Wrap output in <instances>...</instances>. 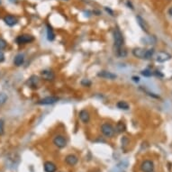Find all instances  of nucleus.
Returning a JSON list of instances; mask_svg holds the SVG:
<instances>
[{"mask_svg":"<svg viewBox=\"0 0 172 172\" xmlns=\"http://www.w3.org/2000/svg\"><path fill=\"white\" fill-rule=\"evenodd\" d=\"M155 50L154 49H144V48H134L133 50V55L138 59H142V60H150L152 58L154 55Z\"/></svg>","mask_w":172,"mask_h":172,"instance_id":"obj_1","label":"nucleus"},{"mask_svg":"<svg viewBox=\"0 0 172 172\" xmlns=\"http://www.w3.org/2000/svg\"><path fill=\"white\" fill-rule=\"evenodd\" d=\"M113 42H114V46H116L117 49H120L123 47L124 43H125V39L123 36L122 32L120 31V29L118 27L114 28L113 30Z\"/></svg>","mask_w":172,"mask_h":172,"instance_id":"obj_2","label":"nucleus"},{"mask_svg":"<svg viewBox=\"0 0 172 172\" xmlns=\"http://www.w3.org/2000/svg\"><path fill=\"white\" fill-rule=\"evenodd\" d=\"M101 131H102L103 134L105 136L108 137V138L113 137L114 133H116V132H114V128L110 124H107V123L106 124H103L101 125Z\"/></svg>","mask_w":172,"mask_h":172,"instance_id":"obj_3","label":"nucleus"},{"mask_svg":"<svg viewBox=\"0 0 172 172\" xmlns=\"http://www.w3.org/2000/svg\"><path fill=\"white\" fill-rule=\"evenodd\" d=\"M171 59V55L167 51H159L156 54V62H166Z\"/></svg>","mask_w":172,"mask_h":172,"instance_id":"obj_4","label":"nucleus"},{"mask_svg":"<svg viewBox=\"0 0 172 172\" xmlns=\"http://www.w3.org/2000/svg\"><path fill=\"white\" fill-rule=\"evenodd\" d=\"M141 170L142 172H153L154 170V164L151 160L146 159L141 165Z\"/></svg>","mask_w":172,"mask_h":172,"instance_id":"obj_5","label":"nucleus"},{"mask_svg":"<svg viewBox=\"0 0 172 172\" xmlns=\"http://www.w3.org/2000/svg\"><path fill=\"white\" fill-rule=\"evenodd\" d=\"M34 40V38L32 36V35H29V34H22V35H19L17 38H16V42L18 44H26V43H30L32 42Z\"/></svg>","mask_w":172,"mask_h":172,"instance_id":"obj_6","label":"nucleus"},{"mask_svg":"<svg viewBox=\"0 0 172 172\" xmlns=\"http://www.w3.org/2000/svg\"><path fill=\"white\" fill-rule=\"evenodd\" d=\"M53 143H54L55 146H57L58 148L62 149L67 145V140L62 135H57L53 139Z\"/></svg>","mask_w":172,"mask_h":172,"instance_id":"obj_7","label":"nucleus"},{"mask_svg":"<svg viewBox=\"0 0 172 172\" xmlns=\"http://www.w3.org/2000/svg\"><path fill=\"white\" fill-rule=\"evenodd\" d=\"M58 101H59V98L56 96H47V97H44V98L39 100L37 102V104L38 105H52Z\"/></svg>","mask_w":172,"mask_h":172,"instance_id":"obj_8","label":"nucleus"},{"mask_svg":"<svg viewBox=\"0 0 172 172\" xmlns=\"http://www.w3.org/2000/svg\"><path fill=\"white\" fill-rule=\"evenodd\" d=\"M98 77L100 78H103V79H116V75L113 74L110 71H107V70H102V71H99L98 74H97Z\"/></svg>","mask_w":172,"mask_h":172,"instance_id":"obj_9","label":"nucleus"},{"mask_svg":"<svg viewBox=\"0 0 172 172\" xmlns=\"http://www.w3.org/2000/svg\"><path fill=\"white\" fill-rule=\"evenodd\" d=\"M41 75L43 79L45 80H48V81H50V80H53L55 79V75L53 73V71L50 70H44L41 72Z\"/></svg>","mask_w":172,"mask_h":172,"instance_id":"obj_10","label":"nucleus"},{"mask_svg":"<svg viewBox=\"0 0 172 172\" xmlns=\"http://www.w3.org/2000/svg\"><path fill=\"white\" fill-rule=\"evenodd\" d=\"M4 22L8 26H14L18 23V20H17V18L16 16L9 15V16H7L4 17Z\"/></svg>","mask_w":172,"mask_h":172,"instance_id":"obj_11","label":"nucleus"},{"mask_svg":"<svg viewBox=\"0 0 172 172\" xmlns=\"http://www.w3.org/2000/svg\"><path fill=\"white\" fill-rule=\"evenodd\" d=\"M79 118L84 124H87L90 120V116L89 113L87 110H81L79 112Z\"/></svg>","mask_w":172,"mask_h":172,"instance_id":"obj_12","label":"nucleus"},{"mask_svg":"<svg viewBox=\"0 0 172 172\" xmlns=\"http://www.w3.org/2000/svg\"><path fill=\"white\" fill-rule=\"evenodd\" d=\"M78 157L75 156V155H72V154H70L68 155L66 158H65V161L67 164H69L70 166H75L77 163H78Z\"/></svg>","mask_w":172,"mask_h":172,"instance_id":"obj_13","label":"nucleus"},{"mask_svg":"<svg viewBox=\"0 0 172 172\" xmlns=\"http://www.w3.org/2000/svg\"><path fill=\"white\" fill-rule=\"evenodd\" d=\"M136 20H137L138 24H139V25H140V27L142 28V31H144L145 33H148V25H147L146 22L144 21V19H143L142 16H136Z\"/></svg>","mask_w":172,"mask_h":172,"instance_id":"obj_14","label":"nucleus"},{"mask_svg":"<svg viewBox=\"0 0 172 172\" xmlns=\"http://www.w3.org/2000/svg\"><path fill=\"white\" fill-rule=\"evenodd\" d=\"M44 170L46 172H55L57 170V167L54 163L50 162V161H46L44 163Z\"/></svg>","mask_w":172,"mask_h":172,"instance_id":"obj_15","label":"nucleus"},{"mask_svg":"<svg viewBox=\"0 0 172 172\" xmlns=\"http://www.w3.org/2000/svg\"><path fill=\"white\" fill-rule=\"evenodd\" d=\"M24 54L19 53V54H17V55L15 57V59H14V64H15L16 66H17V67L22 66V65L24 64Z\"/></svg>","mask_w":172,"mask_h":172,"instance_id":"obj_16","label":"nucleus"},{"mask_svg":"<svg viewBox=\"0 0 172 172\" xmlns=\"http://www.w3.org/2000/svg\"><path fill=\"white\" fill-rule=\"evenodd\" d=\"M39 83V79L36 76H32L28 80V85L32 88H36Z\"/></svg>","mask_w":172,"mask_h":172,"instance_id":"obj_17","label":"nucleus"},{"mask_svg":"<svg viewBox=\"0 0 172 172\" xmlns=\"http://www.w3.org/2000/svg\"><path fill=\"white\" fill-rule=\"evenodd\" d=\"M142 42H143V44H154L157 42V39L155 36H147L145 38H142Z\"/></svg>","mask_w":172,"mask_h":172,"instance_id":"obj_18","label":"nucleus"},{"mask_svg":"<svg viewBox=\"0 0 172 172\" xmlns=\"http://www.w3.org/2000/svg\"><path fill=\"white\" fill-rule=\"evenodd\" d=\"M125 129H126L125 125L123 122H119V123L116 125V130H114V132H116V133H121L125 132Z\"/></svg>","mask_w":172,"mask_h":172,"instance_id":"obj_19","label":"nucleus"},{"mask_svg":"<svg viewBox=\"0 0 172 172\" xmlns=\"http://www.w3.org/2000/svg\"><path fill=\"white\" fill-rule=\"evenodd\" d=\"M47 38L49 41H53L55 38V34L52 31V28L50 25L47 26Z\"/></svg>","mask_w":172,"mask_h":172,"instance_id":"obj_20","label":"nucleus"},{"mask_svg":"<svg viewBox=\"0 0 172 172\" xmlns=\"http://www.w3.org/2000/svg\"><path fill=\"white\" fill-rule=\"evenodd\" d=\"M116 105H117V107H118L119 109H122V110H128V109L130 108L129 105H128L126 102H125V101H120V102H118V103L116 104Z\"/></svg>","mask_w":172,"mask_h":172,"instance_id":"obj_21","label":"nucleus"},{"mask_svg":"<svg viewBox=\"0 0 172 172\" xmlns=\"http://www.w3.org/2000/svg\"><path fill=\"white\" fill-rule=\"evenodd\" d=\"M8 97L5 93H0V105H4L7 101Z\"/></svg>","mask_w":172,"mask_h":172,"instance_id":"obj_22","label":"nucleus"},{"mask_svg":"<svg viewBox=\"0 0 172 172\" xmlns=\"http://www.w3.org/2000/svg\"><path fill=\"white\" fill-rule=\"evenodd\" d=\"M7 46V42L2 39V38H0V50H5Z\"/></svg>","mask_w":172,"mask_h":172,"instance_id":"obj_23","label":"nucleus"},{"mask_svg":"<svg viewBox=\"0 0 172 172\" xmlns=\"http://www.w3.org/2000/svg\"><path fill=\"white\" fill-rule=\"evenodd\" d=\"M142 75L144 76V77L149 78V77H150V76L152 75V72H151V70H144L142 71Z\"/></svg>","mask_w":172,"mask_h":172,"instance_id":"obj_24","label":"nucleus"},{"mask_svg":"<svg viewBox=\"0 0 172 172\" xmlns=\"http://www.w3.org/2000/svg\"><path fill=\"white\" fill-rule=\"evenodd\" d=\"M117 53H118V55H119L120 57H125V56L127 55V52H126V50H124V49H122V48L118 49V50H117Z\"/></svg>","mask_w":172,"mask_h":172,"instance_id":"obj_25","label":"nucleus"},{"mask_svg":"<svg viewBox=\"0 0 172 172\" xmlns=\"http://www.w3.org/2000/svg\"><path fill=\"white\" fill-rule=\"evenodd\" d=\"M4 121L0 120V135H3L5 133V129H4Z\"/></svg>","mask_w":172,"mask_h":172,"instance_id":"obj_26","label":"nucleus"},{"mask_svg":"<svg viewBox=\"0 0 172 172\" xmlns=\"http://www.w3.org/2000/svg\"><path fill=\"white\" fill-rule=\"evenodd\" d=\"M81 84H82L83 86H86V87H89V86L91 85V82H90L88 79H83V80L81 81Z\"/></svg>","mask_w":172,"mask_h":172,"instance_id":"obj_27","label":"nucleus"},{"mask_svg":"<svg viewBox=\"0 0 172 172\" xmlns=\"http://www.w3.org/2000/svg\"><path fill=\"white\" fill-rule=\"evenodd\" d=\"M5 61V54L0 50V63Z\"/></svg>","mask_w":172,"mask_h":172,"instance_id":"obj_28","label":"nucleus"},{"mask_svg":"<svg viewBox=\"0 0 172 172\" xmlns=\"http://www.w3.org/2000/svg\"><path fill=\"white\" fill-rule=\"evenodd\" d=\"M133 80L134 82H139L140 81V78L139 77H133Z\"/></svg>","mask_w":172,"mask_h":172,"instance_id":"obj_29","label":"nucleus"},{"mask_svg":"<svg viewBox=\"0 0 172 172\" xmlns=\"http://www.w3.org/2000/svg\"><path fill=\"white\" fill-rule=\"evenodd\" d=\"M105 11H106V12H109V13L111 14V16H113V11H112L110 8H107V7H105Z\"/></svg>","mask_w":172,"mask_h":172,"instance_id":"obj_30","label":"nucleus"},{"mask_svg":"<svg viewBox=\"0 0 172 172\" xmlns=\"http://www.w3.org/2000/svg\"><path fill=\"white\" fill-rule=\"evenodd\" d=\"M168 15H169L170 16H172V7L168 9Z\"/></svg>","mask_w":172,"mask_h":172,"instance_id":"obj_31","label":"nucleus"},{"mask_svg":"<svg viewBox=\"0 0 172 172\" xmlns=\"http://www.w3.org/2000/svg\"><path fill=\"white\" fill-rule=\"evenodd\" d=\"M9 1L13 4H16L17 3V0H9Z\"/></svg>","mask_w":172,"mask_h":172,"instance_id":"obj_32","label":"nucleus"},{"mask_svg":"<svg viewBox=\"0 0 172 172\" xmlns=\"http://www.w3.org/2000/svg\"><path fill=\"white\" fill-rule=\"evenodd\" d=\"M127 5H128V6H131V3H130V2H127ZM131 8H132V9H133V7H132Z\"/></svg>","mask_w":172,"mask_h":172,"instance_id":"obj_33","label":"nucleus"},{"mask_svg":"<svg viewBox=\"0 0 172 172\" xmlns=\"http://www.w3.org/2000/svg\"><path fill=\"white\" fill-rule=\"evenodd\" d=\"M1 4H2V2H1V0H0V6H1Z\"/></svg>","mask_w":172,"mask_h":172,"instance_id":"obj_34","label":"nucleus"},{"mask_svg":"<svg viewBox=\"0 0 172 172\" xmlns=\"http://www.w3.org/2000/svg\"><path fill=\"white\" fill-rule=\"evenodd\" d=\"M66 1H68V0H66Z\"/></svg>","mask_w":172,"mask_h":172,"instance_id":"obj_35","label":"nucleus"}]
</instances>
